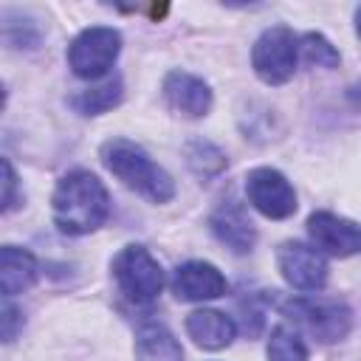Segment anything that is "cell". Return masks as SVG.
I'll return each instance as SVG.
<instances>
[{"mask_svg":"<svg viewBox=\"0 0 361 361\" xmlns=\"http://www.w3.org/2000/svg\"><path fill=\"white\" fill-rule=\"evenodd\" d=\"M0 107H3V87H0Z\"/></svg>","mask_w":361,"mask_h":361,"instance_id":"obj_22","label":"cell"},{"mask_svg":"<svg viewBox=\"0 0 361 361\" xmlns=\"http://www.w3.org/2000/svg\"><path fill=\"white\" fill-rule=\"evenodd\" d=\"M121 51V34L107 25L85 28L68 48V65L82 79H99L110 71Z\"/></svg>","mask_w":361,"mask_h":361,"instance_id":"obj_4","label":"cell"},{"mask_svg":"<svg viewBox=\"0 0 361 361\" xmlns=\"http://www.w3.org/2000/svg\"><path fill=\"white\" fill-rule=\"evenodd\" d=\"M17 197V175L6 158H0V212H6Z\"/></svg>","mask_w":361,"mask_h":361,"instance_id":"obj_20","label":"cell"},{"mask_svg":"<svg viewBox=\"0 0 361 361\" xmlns=\"http://www.w3.org/2000/svg\"><path fill=\"white\" fill-rule=\"evenodd\" d=\"M296 54H299V45L293 31L285 25H274L254 42L251 62L257 76L265 85H282L296 71Z\"/></svg>","mask_w":361,"mask_h":361,"instance_id":"obj_5","label":"cell"},{"mask_svg":"<svg viewBox=\"0 0 361 361\" xmlns=\"http://www.w3.org/2000/svg\"><path fill=\"white\" fill-rule=\"evenodd\" d=\"M279 271L296 290H319L327 279V262L324 257L305 245V243H285L276 254Z\"/></svg>","mask_w":361,"mask_h":361,"instance_id":"obj_8","label":"cell"},{"mask_svg":"<svg viewBox=\"0 0 361 361\" xmlns=\"http://www.w3.org/2000/svg\"><path fill=\"white\" fill-rule=\"evenodd\" d=\"M37 259L20 245H0V293L17 296L28 290L37 279Z\"/></svg>","mask_w":361,"mask_h":361,"instance_id":"obj_13","label":"cell"},{"mask_svg":"<svg viewBox=\"0 0 361 361\" xmlns=\"http://www.w3.org/2000/svg\"><path fill=\"white\" fill-rule=\"evenodd\" d=\"M307 231L319 248H324L333 257H353L361 245L358 226L353 220L336 217L330 212H316L307 220Z\"/></svg>","mask_w":361,"mask_h":361,"instance_id":"obj_9","label":"cell"},{"mask_svg":"<svg viewBox=\"0 0 361 361\" xmlns=\"http://www.w3.org/2000/svg\"><path fill=\"white\" fill-rule=\"evenodd\" d=\"M186 161H189V166H192L197 175H203V178H212V175H217V172L226 166L223 152H220L214 144H209V141H192V144L186 147Z\"/></svg>","mask_w":361,"mask_h":361,"instance_id":"obj_18","label":"cell"},{"mask_svg":"<svg viewBox=\"0 0 361 361\" xmlns=\"http://www.w3.org/2000/svg\"><path fill=\"white\" fill-rule=\"evenodd\" d=\"M102 161L104 166L130 189L144 195L152 203H166L175 195L172 178L133 141L127 138H110L102 147Z\"/></svg>","mask_w":361,"mask_h":361,"instance_id":"obj_2","label":"cell"},{"mask_svg":"<svg viewBox=\"0 0 361 361\" xmlns=\"http://www.w3.org/2000/svg\"><path fill=\"white\" fill-rule=\"evenodd\" d=\"M135 355L138 361H183V347L161 322H147L135 333Z\"/></svg>","mask_w":361,"mask_h":361,"instance_id":"obj_15","label":"cell"},{"mask_svg":"<svg viewBox=\"0 0 361 361\" xmlns=\"http://www.w3.org/2000/svg\"><path fill=\"white\" fill-rule=\"evenodd\" d=\"M118 99H121V79H110V82H104L99 87H87V90L76 93L71 99V104L82 116H99V113L116 107Z\"/></svg>","mask_w":361,"mask_h":361,"instance_id":"obj_16","label":"cell"},{"mask_svg":"<svg viewBox=\"0 0 361 361\" xmlns=\"http://www.w3.org/2000/svg\"><path fill=\"white\" fill-rule=\"evenodd\" d=\"M23 330V316L17 307H0V341H14Z\"/></svg>","mask_w":361,"mask_h":361,"instance_id":"obj_21","label":"cell"},{"mask_svg":"<svg viewBox=\"0 0 361 361\" xmlns=\"http://www.w3.org/2000/svg\"><path fill=\"white\" fill-rule=\"evenodd\" d=\"M268 361H307V347L296 330L279 324L271 330L268 341Z\"/></svg>","mask_w":361,"mask_h":361,"instance_id":"obj_17","label":"cell"},{"mask_svg":"<svg viewBox=\"0 0 361 361\" xmlns=\"http://www.w3.org/2000/svg\"><path fill=\"white\" fill-rule=\"evenodd\" d=\"M212 231L217 234L220 243H226L231 251L237 254H245L251 251L254 240H257V231H254V223L245 212L243 203L237 200H223L217 206V212L212 214Z\"/></svg>","mask_w":361,"mask_h":361,"instance_id":"obj_12","label":"cell"},{"mask_svg":"<svg viewBox=\"0 0 361 361\" xmlns=\"http://www.w3.org/2000/svg\"><path fill=\"white\" fill-rule=\"evenodd\" d=\"M299 48H302L305 59H307L310 65H316V68H338V62H341L338 51H336L322 34H305Z\"/></svg>","mask_w":361,"mask_h":361,"instance_id":"obj_19","label":"cell"},{"mask_svg":"<svg viewBox=\"0 0 361 361\" xmlns=\"http://www.w3.org/2000/svg\"><path fill=\"white\" fill-rule=\"evenodd\" d=\"M245 195H248V203L271 220H282V217H290L296 212L293 186L288 183V178L282 172H276L271 166H259V169L248 172Z\"/></svg>","mask_w":361,"mask_h":361,"instance_id":"obj_7","label":"cell"},{"mask_svg":"<svg viewBox=\"0 0 361 361\" xmlns=\"http://www.w3.org/2000/svg\"><path fill=\"white\" fill-rule=\"evenodd\" d=\"M186 333L206 350H220L234 341V322L220 310H195L186 316Z\"/></svg>","mask_w":361,"mask_h":361,"instance_id":"obj_14","label":"cell"},{"mask_svg":"<svg viewBox=\"0 0 361 361\" xmlns=\"http://www.w3.org/2000/svg\"><path fill=\"white\" fill-rule=\"evenodd\" d=\"M164 99L175 113L189 116V118H200L212 107L209 85L192 73H183V71H172L164 79Z\"/></svg>","mask_w":361,"mask_h":361,"instance_id":"obj_11","label":"cell"},{"mask_svg":"<svg viewBox=\"0 0 361 361\" xmlns=\"http://www.w3.org/2000/svg\"><path fill=\"white\" fill-rule=\"evenodd\" d=\"M54 220L65 234L96 231L110 214V197L102 180L90 172H68L54 189Z\"/></svg>","mask_w":361,"mask_h":361,"instance_id":"obj_1","label":"cell"},{"mask_svg":"<svg viewBox=\"0 0 361 361\" xmlns=\"http://www.w3.org/2000/svg\"><path fill=\"white\" fill-rule=\"evenodd\" d=\"M285 313L305 327L313 338L330 344V341H341L350 333L353 324V313L347 305L341 302H313V299H290L285 302Z\"/></svg>","mask_w":361,"mask_h":361,"instance_id":"obj_6","label":"cell"},{"mask_svg":"<svg viewBox=\"0 0 361 361\" xmlns=\"http://www.w3.org/2000/svg\"><path fill=\"white\" fill-rule=\"evenodd\" d=\"M113 276L133 302H152L164 288V271L144 245H127L113 259Z\"/></svg>","mask_w":361,"mask_h":361,"instance_id":"obj_3","label":"cell"},{"mask_svg":"<svg viewBox=\"0 0 361 361\" xmlns=\"http://www.w3.org/2000/svg\"><path fill=\"white\" fill-rule=\"evenodd\" d=\"M226 276L212 262H183L172 276V290L183 302H206L226 293Z\"/></svg>","mask_w":361,"mask_h":361,"instance_id":"obj_10","label":"cell"}]
</instances>
